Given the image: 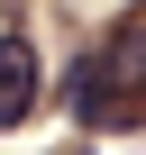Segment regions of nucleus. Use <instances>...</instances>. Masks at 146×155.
I'll return each instance as SVG.
<instances>
[{
	"label": "nucleus",
	"mask_w": 146,
	"mask_h": 155,
	"mask_svg": "<svg viewBox=\"0 0 146 155\" xmlns=\"http://www.w3.org/2000/svg\"><path fill=\"white\" fill-rule=\"evenodd\" d=\"M64 110L82 119V128H101V119H110V101H101V64H91V55L64 73Z\"/></svg>",
	"instance_id": "3"
},
{
	"label": "nucleus",
	"mask_w": 146,
	"mask_h": 155,
	"mask_svg": "<svg viewBox=\"0 0 146 155\" xmlns=\"http://www.w3.org/2000/svg\"><path fill=\"white\" fill-rule=\"evenodd\" d=\"M91 64H101V101H128V119H146V9H119Z\"/></svg>",
	"instance_id": "1"
},
{
	"label": "nucleus",
	"mask_w": 146,
	"mask_h": 155,
	"mask_svg": "<svg viewBox=\"0 0 146 155\" xmlns=\"http://www.w3.org/2000/svg\"><path fill=\"white\" fill-rule=\"evenodd\" d=\"M46 101V55L28 28H0V128H28Z\"/></svg>",
	"instance_id": "2"
}]
</instances>
